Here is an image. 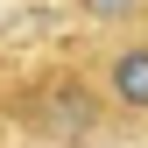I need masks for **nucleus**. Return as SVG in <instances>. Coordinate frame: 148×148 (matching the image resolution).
Here are the masks:
<instances>
[{"instance_id":"nucleus-1","label":"nucleus","mask_w":148,"mask_h":148,"mask_svg":"<svg viewBox=\"0 0 148 148\" xmlns=\"http://www.w3.org/2000/svg\"><path fill=\"white\" fill-rule=\"evenodd\" d=\"M7 120L21 127L28 141H42V148H113V141H127L85 57L28 71V78L14 85V99H7Z\"/></svg>"},{"instance_id":"nucleus-2","label":"nucleus","mask_w":148,"mask_h":148,"mask_svg":"<svg viewBox=\"0 0 148 148\" xmlns=\"http://www.w3.org/2000/svg\"><path fill=\"white\" fill-rule=\"evenodd\" d=\"M92 78H99L106 106H113L120 134H148V21L141 28H106L85 49Z\"/></svg>"},{"instance_id":"nucleus-3","label":"nucleus","mask_w":148,"mask_h":148,"mask_svg":"<svg viewBox=\"0 0 148 148\" xmlns=\"http://www.w3.org/2000/svg\"><path fill=\"white\" fill-rule=\"evenodd\" d=\"M78 7V21H92V28H141L148 21V0H71Z\"/></svg>"},{"instance_id":"nucleus-4","label":"nucleus","mask_w":148,"mask_h":148,"mask_svg":"<svg viewBox=\"0 0 148 148\" xmlns=\"http://www.w3.org/2000/svg\"><path fill=\"white\" fill-rule=\"evenodd\" d=\"M141 141H148V134H141Z\"/></svg>"}]
</instances>
